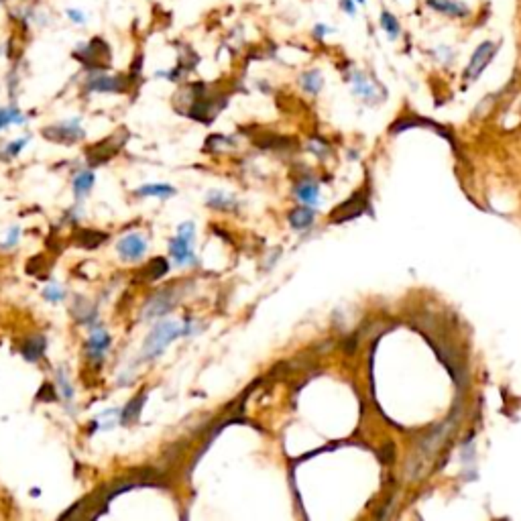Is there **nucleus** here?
I'll use <instances>...</instances> for the list:
<instances>
[{"mask_svg": "<svg viewBox=\"0 0 521 521\" xmlns=\"http://www.w3.org/2000/svg\"><path fill=\"white\" fill-rule=\"evenodd\" d=\"M426 2L434 12H440V14L450 17V19H464V17L471 14V8L464 2H458V0H426Z\"/></svg>", "mask_w": 521, "mask_h": 521, "instance_id": "6", "label": "nucleus"}, {"mask_svg": "<svg viewBox=\"0 0 521 521\" xmlns=\"http://www.w3.org/2000/svg\"><path fill=\"white\" fill-rule=\"evenodd\" d=\"M497 49H499V45L493 43V41H484V43L478 45L477 51L473 53V57H471V61L467 65V72H464L467 80H477L478 76L484 72V68L491 63V59L495 57Z\"/></svg>", "mask_w": 521, "mask_h": 521, "instance_id": "3", "label": "nucleus"}, {"mask_svg": "<svg viewBox=\"0 0 521 521\" xmlns=\"http://www.w3.org/2000/svg\"><path fill=\"white\" fill-rule=\"evenodd\" d=\"M343 12L348 14V17H354L356 14V0H338Z\"/></svg>", "mask_w": 521, "mask_h": 521, "instance_id": "29", "label": "nucleus"}, {"mask_svg": "<svg viewBox=\"0 0 521 521\" xmlns=\"http://www.w3.org/2000/svg\"><path fill=\"white\" fill-rule=\"evenodd\" d=\"M330 31H332L330 27H326L324 23H318V25L314 27V37H316V39H324Z\"/></svg>", "mask_w": 521, "mask_h": 521, "instance_id": "30", "label": "nucleus"}, {"mask_svg": "<svg viewBox=\"0 0 521 521\" xmlns=\"http://www.w3.org/2000/svg\"><path fill=\"white\" fill-rule=\"evenodd\" d=\"M110 347V334L102 328H94L92 336L88 338V352H90V358L100 365L102 362V356L104 352Z\"/></svg>", "mask_w": 521, "mask_h": 521, "instance_id": "7", "label": "nucleus"}, {"mask_svg": "<svg viewBox=\"0 0 521 521\" xmlns=\"http://www.w3.org/2000/svg\"><path fill=\"white\" fill-rule=\"evenodd\" d=\"M362 208H365V198H362L360 194H356L352 200H348L347 204H343V206L336 210V214H332V220H336V222H340V220H348V218L360 214V210H362Z\"/></svg>", "mask_w": 521, "mask_h": 521, "instance_id": "12", "label": "nucleus"}, {"mask_svg": "<svg viewBox=\"0 0 521 521\" xmlns=\"http://www.w3.org/2000/svg\"><path fill=\"white\" fill-rule=\"evenodd\" d=\"M57 391H59L65 399H72V397H74V387L70 385L68 375H65L63 371L57 373Z\"/></svg>", "mask_w": 521, "mask_h": 521, "instance_id": "25", "label": "nucleus"}, {"mask_svg": "<svg viewBox=\"0 0 521 521\" xmlns=\"http://www.w3.org/2000/svg\"><path fill=\"white\" fill-rule=\"evenodd\" d=\"M314 222V212L309 208H298L289 214V224L298 230H304Z\"/></svg>", "mask_w": 521, "mask_h": 521, "instance_id": "22", "label": "nucleus"}, {"mask_svg": "<svg viewBox=\"0 0 521 521\" xmlns=\"http://www.w3.org/2000/svg\"><path fill=\"white\" fill-rule=\"evenodd\" d=\"M43 134L53 141V143H61V145H74L78 141L84 139V130L80 127V119L74 121H63L55 127H47L43 130Z\"/></svg>", "mask_w": 521, "mask_h": 521, "instance_id": "2", "label": "nucleus"}, {"mask_svg": "<svg viewBox=\"0 0 521 521\" xmlns=\"http://www.w3.org/2000/svg\"><path fill=\"white\" fill-rule=\"evenodd\" d=\"M192 243H194V238H187V236H181V234H177L175 238H172L170 253H172V257H174L177 265H187V263L196 260Z\"/></svg>", "mask_w": 521, "mask_h": 521, "instance_id": "8", "label": "nucleus"}, {"mask_svg": "<svg viewBox=\"0 0 521 521\" xmlns=\"http://www.w3.org/2000/svg\"><path fill=\"white\" fill-rule=\"evenodd\" d=\"M65 17H68V21L74 23V25H84L88 19L86 12H82L80 8H65Z\"/></svg>", "mask_w": 521, "mask_h": 521, "instance_id": "26", "label": "nucleus"}, {"mask_svg": "<svg viewBox=\"0 0 521 521\" xmlns=\"http://www.w3.org/2000/svg\"><path fill=\"white\" fill-rule=\"evenodd\" d=\"M300 84H302V88H304L307 94H318L322 90L324 78H322V74L318 70H309V72L302 74Z\"/></svg>", "mask_w": 521, "mask_h": 521, "instance_id": "18", "label": "nucleus"}, {"mask_svg": "<svg viewBox=\"0 0 521 521\" xmlns=\"http://www.w3.org/2000/svg\"><path fill=\"white\" fill-rule=\"evenodd\" d=\"M92 187H94V174L92 172H82L74 177V192L78 198H84Z\"/></svg>", "mask_w": 521, "mask_h": 521, "instance_id": "21", "label": "nucleus"}, {"mask_svg": "<svg viewBox=\"0 0 521 521\" xmlns=\"http://www.w3.org/2000/svg\"><path fill=\"white\" fill-rule=\"evenodd\" d=\"M27 141H29V139H19V141H14V143L6 145V151L2 153V157H4V159H6V157H8V159H10V157H14V155H17V153H21V149L27 145Z\"/></svg>", "mask_w": 521, "mask_h": 521, "instance_id": "27", "label": "nucleus"}, {"mask_svg": "<svg viewBox=\"0 0 521 521\" xmlns=\"http://www.w3.org/2000/svg\"><path fill=\"white\" fill-rule=\"evenodd\" d=\"M116 249H119V255H121L123 259L136 260L147 253V241H145L141 234L132 232V234H127L125 238L119 241Z\"/></svg>", "mask_w": 521, "mask_h": 521, "instance_id": "5", "label": "nucleus"}, {"mask_svg": "<svg viewBox=\"0 0 521 521\" xmlns=\"http://www.w3.org/2000/svg\"><path fill=\"white\" fill-rule=\"evenodd\" d=\"M296 196H298L304 204H309V206L318 204V200H320V198H318V196H320L318 183H314V181H302V183H298Z\"/></svg>", "mask_w": 521, "mask_h": 521, "instance_id": "16", "label": "nucleus"}, {"mask_svg": "<svg viewBox=\"0 0 521 521\" xmlns=\"http://www.w3.org/2000/svg\"><path fill=\"white\" fill-rule=\"evenodd\" d=\"M381 27L389 35V39H397L399 33H401V25H399L397 17L391 10H381Z\"/></svg>", "mask_w": 521, "mask_h": 521, "instance_id": "19", "label": "nucleus"}, {"mask_svg": "<svg viewBox=\"0 0 521 521\" xmlns=\"http://www.w3.org/2000/svg\"><path fill=\"white\" fill-rule=\"evenodd\" d=\"M45 352V338L43 336H33L29 338L25 345H23V356L29 360V362H35L41 358V354Z\"/></svg>", "mask_w": 521, "mask_h": 521, "instance_id": "17", "label": "nucleus"}, {"mask_svg": "<svg viewBox=\"0 0 521 521\" xmlns=\"http://www.w3.org/2000/svg\"><path fill=\"white\" fill-rule=\"evenodd\" d=\"M27 119H25V114L19 110V108H14V106H10V108H0V129H4V127H8V125H23Z\"/></svg>", "mask_w": 521, "mask_h": 521, "instance_id": "20", "label": "nucleus"}, {"mask_svg": "<svg viewBox=\"0 0 521 521\" xmlns=\"http://www.w3.org/2000/svg\"><path fill=\"white\" fill-rule=\"evenodd\" d=\"M112 141H114V136L108 139V141H104V143H100V145H96V147H92V149L88 151V159H90L94 165H102V163H106L108 159H112L114 153H116L119 147H121V145H114Z\"/></svg>", "mask_w": 521, "mask_h": 521, "instance_id": "10", "label": "nucleus"}, {"mask_svg": "<svg viewBox=\"0 0 521 521\" xmlns=\"http://www.w3.org/2000/svg\"><path fill=\"white\" fill-rule=\"evenodd\" d=\"M177 302V294L174 289H163L159 292L155 298L149 300V304L145 305V318H161L165 316Z\"/></svg>", "mask_w": 521, "mask_h": 521, "instance_id": "4", "label": "nucleus"}, {"mask_svg": "<svg viewBox=\"0 0 521 521\" xmlns=\"http://www.w3.org/2000/svg\"><path fill=\"white\" fill-rule=\"evenodd\" d=\"M19 234H21V230H19L17 226H12L10 232H8V236L0 243V247H2V249H12V247L19 243Z\"/></svg>", "mask_w": 521, "mask_h": 521, "instance_id": "28", "label": "nucleus"}, {"mask_svg": "<svg viewBox=\"0 0 521 521\" xmlns=\"http://www.w3.org/2000/svg\"><path fill=\"white\" fill-rule=\"evenodd\" d=\"M43 298L47 300V302H51V304H57V302H61V300L65 298V292H63V287H61V285L53 283V285L45 287Z\"/></svg>", "mask_w": 521, "mask_h": 521, "instance_id": "24", "label": "nucleus"}, {"mask_svg": "<svg viewBox=\"0 0 521 521\" xmlns=\"http://www.w3.org/2000/svg\"><path fill=\"white\" fill-rule=\"evenodd\" d=\"M367 0H356V4H365Z\"/></svg>", "mask_w": 521, "mask_h": 521, "instance_id": "31", "label": "nucleus"}, {"mask_svg": "<svg viewBox=\"0 0 521 521\" xmlns=\"http://www.w3.org/2000/svg\"><path fill=\"white\" fill-rule=\"evenodd\" d=\"M88 90H92V92H123L125 90V80L119 78V76L98 74V76L90 78Z\"/></svg>", "mask_w": 521, "mask_h": 521, "instance_id": "9", "label": "nucleus"}, {"mask_svg": "<svg viewBox=\"0 0 521 521\" xmlns=\"http://www.w3.org/2000/svg\"><path fill=\"white\" fill-rule=\"evenodd\" d=\"M145 393L139 397H134V399H130L129 403H127V407H123V411H121V424L123 426H130V424H134L136 420H139V416H141V407H143V403H145Z\"/></svg>", "mask_w": 521, "mask_h": 521, "instance_id": "14", "label": "nucleus"}, {"mask_svg": "<svg viewBox=\"0 0 521 521\" xmlns=\"http://www.w3.org/2000/svg\"><path fill=\"white\" fill-rule=\"evenodd\" d=\"M167 271H170L167 260L159 257V259L151 260V263H147V265L143 267V271H141V279H145V281H155V279L163 277Z\"/></svg>", "mask_w": 521, "mask_h": 521, "instance_id": "15", "label": "nucleus"}, {"mask_svg": "<svg viewBox=\"0 0 521 521\" xmlns=\"http://www.w3.org/2000/svg\"><path fill=\"white\" fill-rule=\"evenodd\" d=\"M136 196L141 198H172L175 194V187L172 185H165V183H149V185H143V187H136L134 192Z\"/></svg>", "mask_w": 521, "mask_h": 521, "instance_id": "13", "label": "nucleus"}, {"mask_svg": "<svg viewBox=\"0 0 521 521\" xmlns=\"http://www.w3.org/2000/svg\"><path fill=\"white\" fill-rule=\"evenodd\" d=\"M106 238H108V234L98 232V230H92V228H82V230H78L76 236H74L76 245L82 247V249H96V247H100Z\"/></svg>", "mask_w": 521, "mask_h": 521, "instance_id": "11", "label": "nucleus"}, {"mask_svg": "<svg viewBox=\"0 0 521 521\" xmlns=\"http://www.w3.org/2000/svg\"><path fill=\"white\" fill-rule=\"evenodd\" d=\"M183 334H185V328H181L177 322L167 320V322L157 324L149 332V336L145 338V345H143L141 354H139L141 360H155V358H159L165 352V348L170 347L174 340H177L179 336H183Z\"/></svg>", "mask_w": 521, "mask_h": 521, "instance_id": "1", "label": "nucleus"}, {"mask_svg": "<svg viewBox=\"0 0 521 521\" xmlns=\"http://www.w3.org/2000/svg\"><path fill=\"white\" fill-rule=\"evenodd\" d=\"M236 202L230 198V196H226V194H222V192H210V196H208V206H212V208H216V210H228V208H232Z\"/></svg>", "mask_w": 521, "mask_h": 521, "instance_id": "23", "label": "nucleus"}]
</instances>
